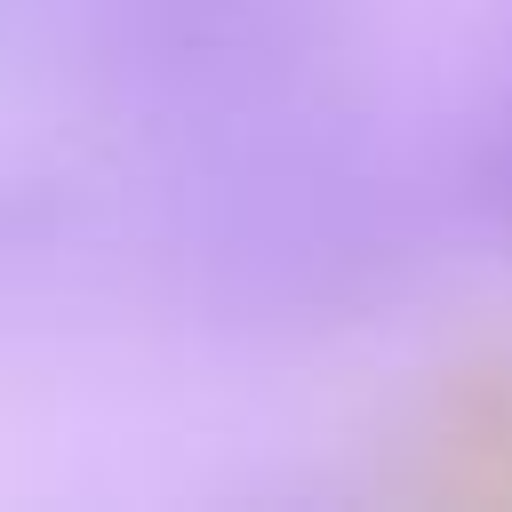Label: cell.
I'll return each mask as SVG.
<instances>
[{
	"mask_svg": "<svg viewBox=\"0 0 512 512\" xmlns=\"http://www.w3.org/2000/svg\"><path fill=\"white\" fill-rule=\"evenodd\" d=\"M160 240L216 320L320 336L416 288L432 200L344 96L160 152Z\"/></svg>",
	"mask_w": 512,
	"mask_h": 512,
	"instance_id": "6da1fadb",
	"label": "cell"
},
{
	"mask_svg": "<svg viewBox=\"0 0 512 512\" xmlns=\"http://www.w3.org/2000/svg\"><path fill=\"white\" fill-rule=\"evenodd\" d=\"M88 56L152 152L360 96L344 0H96Z\"/></svg>",
	"mask_w": 512,
	"mask_h": 512,
	"instance_id": "7a4b0ae2",
	"label": "cell"
},
{
	"mask_svg": "<svg viewBox=\"0 0 512 512\" xmlns=\"http://www.w3.org/2000/svg\"><path fill=\"white\" fill-rule=\"evenodd\" d=\"M448 208L488 232L496 248H512V80L480 96V112L464 120L456 152H448Z\"/></svg>",
	"mask_w": 512,
	"mask_h": 512,
	"instance_id": "3957f363",
	"label": "cell"
},
{
	"mask_svg": "<svg viewBox=\"0 0 512 512\" xmlns=\"http://www.w3.org/2000/svg\"><path fill=\"white\" fill-rule=\"evenodd\" d=\"M40 224H48V200H40V192H16V184H0V256L32 248V240H40Z\"/></svg>",
	"mask_w": 512,
	"mask_h": 512,
	"instance_id": "277c9868",
	"label": "cell"
}]
</instances>
